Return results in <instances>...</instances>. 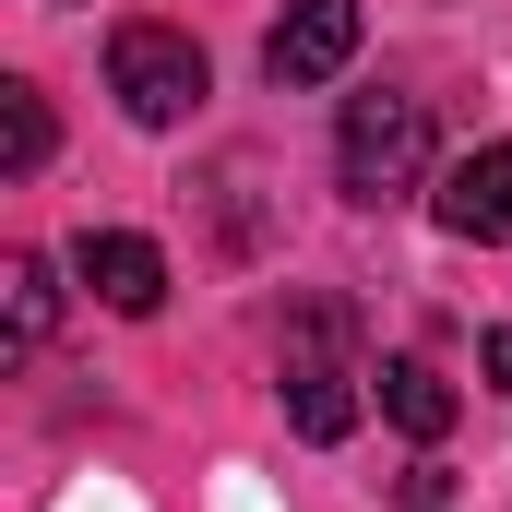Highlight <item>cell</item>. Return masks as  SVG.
Wrapping results in <instances>:
<instances>
[{
  "instance_id": "cell-10",
  "label": "cell",
  "mask_w": 512,
  "mask_h": 512,
  "mask_svg": "<svg viewBox=\"0 0 512 512\" xmlns=\"http://www.w3.org/2000/svg\"><path fill=\"white\" fill-rule=\"evenodd\" d=\"M477 370H489V393H512V322L489 334V346H477Z\"/></svg>"
},
{
  "instance_id": "cell-6",
  "label": "cell",
  "mask_w": 512,
  "mask_h": 512,
  "mask_svg": "<svg viewBox=\"0 0 512 512\" xmlns=\"http://www.w3.org/2000/svg\"><path fill=\"white\" fill-rule=\"evenodd\" d=\"M72 274L120 310V322H143V310H167V251L155 239H131V227H84V251H72Z\"/></svg>"
},
{
  "instance_id": "cell-4",
  "label": "cell",
  "mask_w": 512,
  "mask_h": 512,
  "mask_svg": "<svg viewBox=\"0 0 512 512\" xmlns=\"http://www.w3.org/2000/svg\"><path fill=\"white\" fill-rule=\"evenodd\" d=\"M358 60V0H286V24L262 36V72L298 96V84H334Z\"/></svg>"
},
{
  "instance_id": "cell-7",
  "label": "cell",
  "mask_w": 512,
  "mask_h": 512,
  "mask_svg": "<svg viewBox=\"0 0 512 512\" xmlns=\"http://www.w3.org/2000/svg\"><path fill=\"white\" fill-rule=\"evenodd\" d=\"M48 322H60V262H48V251H12V262H0V346L36 358Z\"/></svg>"
},
{
  "instance_id": "cell-9",
  "label": "cell",
  "mask_w": 512,
  "mask_h": 512,
  "mask_svg": "<svg viewBox=\"0 0 512 512\" xmlns=\"http://www.w3.org/2000/svg\"><path fill=\"white\" fill-rule=\"evenodd\" d=\"M0 167H12V179L48 167V96H36V84H0Z\"/></svg>"
},
{
  "instance_id": "cell-5",
  "label": "cell",
  "mask_w": 512,
  "mask_h": 512,
  "mask_svg": "<svg viewBox=\"0 0 512 512\" xmlns=\"http://www.w3.org/2000/svg\"><path fill=\"white\" fill-rule=\"evenodd\" d=\"M429 215H441L453 239L501 251V239H512V143H477V155H453V167H441V191H429Z\"/></svg>"
},
{
  "instance_id": "cell-1",
  "label": "cell",
  "mask_w": 512,
  "mask_h": 512,
  "mask_svg": "<svg viewBox=\"0 0 512 512\" xmlns=\"http://www.w3.org/2000/svg\"><path fill=\"white\" fill-rule=\"evenodd\" d=\"M441 131H429V96H346V131H334V167H346V203H405L429 179Z\"/></svg>"
},
{
  "instance_id": "cell-2",
  "label": "cell",
  "mask_w": 512,
  "mask_h": 512,
  "mask_svg": "<svg viewBox=\"0 0 512 512\" xmlns=\"http://www.w3.org/2000/svg\"><path fill=\"white\" fill-rule=\"evenodd\" d=\"M108 96H120L143 131H179L203 108V48H191L179 24H120V36H108Z\"/></svg>"
},
{
  "instance_id": "cell-3",
  "label": "cell",
  "mask_w": 512,
  "mask_h": 512,
  "mask_svg": "<svg viewBox=\"0 0 512 512\" xmlns=\"http://www.w3.org/2000/svg\"><path fill=\"white\" fill-rule=\"evenodd\" d=\"M334 310H298V346H286V429L298 441H346L358 429V370L334 358Z\"/></svg>"
},
{
  "instance_id": "cell-8",
  "label": "cell",
  "mask_w": 512,
  "mask_h": 512,
  "mask_svg": "<svg viewBox=\"0 0 512 512\" xmlns=\"http://www.w3.org/2000/svg\"><path fill=\"white\" fill-rule=\"evenodd\" d=\"M453 405H465V393L441 382L429 358H382V417L405 429V441H441V429H453Z\"/></svg>"
}]
</instances>
